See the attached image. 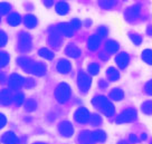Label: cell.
<instances>
[{
  "instance_id": "6da1fadb",
  "label": "cell",
  "mask_w": 152,
  "mask_h": 144,
  "mask_svg": "<svg viewBox=\"0 0 152 144\" xmlns=\"http://www.w3.org/2000/svg\"><path fill=\"white\" fill-rule=\"evenodd\" d=\"M93 103H94L95 105L99 106L100 110L102 111L104 114H106V115H112V114H113V112H114L113 105H112L105 97H103V96H99V97L94 98Z\"/></svg>"
},
{
  "instance_id": "7a4b0ae2",
  "label": "cell",
  "mask_w": 152,
  "mask_h": 144,
  "mask_svg": "<svg viewBox=\"0 0 152 144\" xmlns=\"http://www.w3.org/2000/svg\"><path fill=\"white\" fill-rule=\"evenodd\" d=\"M55 96H56V98L59 102H62V103L66 102L68 100V97H69V87H68V85L61 84L59 86L57 87L56 92H55Z\"/></svg>"
},
{
  "instance_id": "3957f363",
  "label": "cell",
  "mask_w": 152,
  "mask_h": 144,
  "mask_svg": "<svg viewBox=\"0 0 152 144\" xmlns=\"http://www.w3.org/2000/svg\"><path fill=\"white\" fill-rule=\"evenodd\" d=\"M19 45L24 50H28L30 48V45H31L30 36L28 34H26V33H21L20 37H19Z\"/></svg>"
},
{
  "instance_id": "277c9868",
  "label": "cell",
  "mask_w": 152,
  "mask_h": 144,
  "mask_svg": "<svg viewBox=\"0 0 152 144\" xmlns=\"http://www.w3.org/2000/svg\"><path fill=\"white\" fill-rule=\"evenodd\" d=\"M91 85V79L88 76H86L85 74H80L78 75V86L81 87L82 91L88 89Z\"/></svg>"
},
{
  "instance_id": "5b68a950",
  "label": "cell",
  "mask_w": 152,
  "mask_h": 144,
  "mask_svg": "<svg viewBox=\"0 0 152 144\" xmlns=\"http://www.w3.org/2000/svg\"><path fill=\"white\" fill-rule=\"evenodd\" d=\"M137 117V113L134 110H128L125 111L123 114L120 115V119L118 120V122H130L133 121Z\"/></svg>"
},
{
  "instance_id": "8992f818",
  "label": "cell",
  "mask_w": 152,
  "mask_h": 144,
  "mask_svg": "<svg viewBox=\"0 0 152 144\" xmlns=\"http://www.w3.org/2000/svg\"><path fill=\"white\" fill-rule=\"evenodd\" d=\"M24 78L19 75H12L10 78V86L15 88V89H18L20 87L24 85Z\"/></svg>"
},
{
  "instance_id": "52a82bcc",
  "label": "cell",
  "mask_w": 152,
  "mask_h": 144,
  "mask_svg": "<svg viewBox=\"0 0 152 144\" xmlns=\"http://www.w3.org/2000/svg\"><path fill=\"white\" fill-rule=\"evenodd\" d=\"M57 30L61 33V34L65 35L66 37H71L72 35H73V27L71 26V24H59L58 25V28Z\"/></svg>"
},
{
  "instance_id": "ba28073f",
  "label": "cell",
  "mask_w": 152,
  "mask_h": 144,
  "mask_svg": "<svg viewBox=\"0 0 152 144\" xmlns=\"http://www.w3.org/2000/svg\"><path fill=\"white\" fill-rule=\"evenodd\" d=\"M88 116H90V114H88V112H87L86 108H80L75 113L76 121H78L81 123H84V122H86V121L88 120Z\"/></svg>"
},
{
  "instance_id": "9c48e42d",
  "label": "cell",
  "mask_w": 152,
  "mask_h": 144,
  "mask_svg": "<svg viewBox=\"0 0 152 144\" xmlns=\"http://www.w3.org/2000/svg\"><path fill=\"white\" fill-rule=\"evenodd\" d=\"M100 36L99 35H93V36H91L90 39H88V48H90L91 50H95V49H97V47L100 46Z\"/></svg>"
},
{
  "instance_id": "30bf717a",
  "label": "cell",
  "mask_w": 152,
  "mask_h": 144,
  "mask_svg": "<svg viewBox=\"0 0 152 144\" xmlns=\"http://www.w3.org/2000/svg\"><path fill=\"white\" fill-rule=\"evenodd\" d=\"M57 69H58V72L63 73V74H66L71 69V64H69V62L65 60V59H62L57 64Z\"/></svg>"
},
{
  "instance_id": "8fae6325",
  "label": "cell",
  "mask_w": 152,
  "mask_h": 144,
  "mask_svg": "<svg viewBox=\"0 0 152 144\" xmlns=\"http://www.w3.org/2000/svg\"><path fill=\"white\" fill-rule=\"evenodd\" d=\"M140 6H132L131 8H129L126 11V17L129 19H134L140 15Z\"/></svg>"
},
{
  "instance_id": "7c38bea8",
  "label": "cell",
  "mask_w": 152,
  "mask_h": 144,
  "mask_svg": "<svg viewBox=\"0 0 152 144\" xmlns=\"http://www.w3.org/2000/svg\"><path fill=\"white\" fill-rule=\"evenodd\" d=\"M24 23L26 27H28V28H35L37 26V19L33 15H27L24 18Z\"/></svg>"
},
{
  "instance_id": "4fadbf2b",
  "label": "cell",
  "mask_w": 152,
  "mask_h": 144,
  "mask_svg": "<svg viewBox=\"0 0 152 144\" xmlns=\"http://www.w3.org/2000/svg\"><path fill=\"white\" fill-rule=\"evenodd\" d=\"M7 21H8V24L10 25V26H18L20 23H21V17L19 16L17 12H14V14H11L8 17V19H7Z\"/></svg>"
},
{
  "instance_id": "5bb4252c",
  "label": "cell",
  "mask_w": 152,
  "mask_h": 144,
  "mask_svg": "<svg viewBox=\"0 0 152 144\" xmlns=\"http://www.w3.org/2000/svg\"><path fill=\"white\" fill-rule=\"evenodd\" d=\"M116 63H118V65L121 68H125L129 63V56L125 53L120 54L119 56L116 57Z\"/></svg>"
},
{
  "instance_id": "9a60e30c",
  "label": "cell",
  "mask_w": 152,
  "mask_h": 144,
  "mask_svg": "<svg viewBox=\"0 0 152 144\" xmlns=\"http://www.w3.org/2000/svg\"><path fill=\"white\" fill-rule=\"evenodd\" d=\"M99 4L103 9H112L116 5V0H99Z\"/></svg>"
},
{
  "instance_id": "2e32d148",
  "label": "cell",
  "mask_w": 152,
  "mask_h": 144,
  "mask_svg": "<svg viewBox=\"0 0 152 144\" xmlns=\"http://www.w3.org/2000/svg\"><path fill=\"white\" fill-rule=\"evenodd\" d=\"M69 10V7L66 2H58L56 5V12L59 15H66Z\"/></svg>"
},
{
  "instance_id": "e0dca14e",
  "label": "cell",
  "mask_w": 152,
  "mask_h": 144,
  "mask_svg": "<svg viewBox=\"0 0 152 144\" xmlns=\"http://www.w3.org/2000/svg\"><path fill=\"white\" fill-rule=\"evenodd\" d=\"M66 54L68 55V56H71V57H78L80 56V54H81V52H80V49L77 47H75V46H73V45H71V46H68V47L66 48Z\"/></svg>"
},
{
  "instance_id": "ac0fdd59",
  "label": "cell",
  "mask_w": 152,
  "mask_h": 144,
  "mask_svg": "<svg viewBox=\"0 0 152 144\" xmlns=\"http://www.w3.org/2000/svg\"><path fill=\"white\" fill-rule=\"evenodd\" d=\"M31 71H33L34 74L40 76V75H44L46 73V67L44 65H42V64H35L33 66V68H31Z\"/></svg>"
},
{
  "instance_id": "d6986e66",
  "label": "cell",
  "mask_w": 152,
  "mask_h": 144,
  "mask_svg": "<svg viewBox=\"0 0 152 144\" xmlns=\"http://www.w3.org/2000/svg\"><path fill=\"white\" fill-rule=\"evenodd\" d=\"M118 49H119V45H118V43L113 41V40H110L109 43L106 44V50L109 53H115Z\"/></svg>"
},
{
  "instance_id": "ffe728a7",
  "label": "cell",
  "mask_w": 152,
  "mask_h": 144,
  "mask_svg": "<svg viewBox=\"0 0 152 144\" xmlns=\"http://www.w3.org/2000/svg\"><path fill=\"white\" fill-rule=\"evenodd\" d=\"M107 76L111 81H116V79H119V73L115 68L111 67L107 69Z\"/></svg>"
},
{
  "instance_id": "44dd1931",
  "label": "cell",
  "mask_w": 152,
  "mask_h": 144,
  "mask_svg": "<svg viewBox=\"0 0 152 144\" xmlns=\"http://www.w3.org/2000/svg\"><path fill=\"white\" fill-rule=\"evenodd\" d=\"M1 98H2V104H6V105H8L11 103V96H10V93L9 91H4L2 92V94H1Z\"/></svg>"
},
{
  "instance_id": "7402d4cb",
  "label": "cell",
  "mask_w": 152,
  "mask_h": 144,
  "mask_svg": "<svg viewBox=\"0 0 152 144\" xmlns=\"http://www.w3.org/2000/svg\"><path fill=\"white\" fill-rule=\"evenodd\" d=\"M111 97L115 100V101H120V100H122L123 98V92L121 91V89H113V92L111 93Z\"/></svg>"
},
{
  "instance_id": "603a6c76",
  "label": "cell",
  "mask_w": 152,
  "mask_h": 144,
  "mask_svg": "<svg viewBox=\"0 0 152 144\" xmlns=\"http://www.w3.org/2000/svg\"><path fill=\"white\" fill-rule=\"evenodd\" d=\"M39 55H40L42 57L46 58V59H53V57H54V55H53L52 52L48 50V49H46V48L40 49V50H39Z\"/></svg>"
},
{
  "instance_id": "cb8c5ba5",
  "label": "cell",
  "mask_w": 152,
  "mask_h": 144,
  "mask_svg": "<svg viewBox=\"0 0 152 144\" xmlns=\"http://www.w3.org/2000/svg\"><path fill=\"white\" fill-rule=\"evenodd\" d=\"M142 57L144 59V62L152 65V50H144L142 54Z\"/></svg>"
},
{
  "instance_id": "d4e9b609",
  "label": "cell",
  "mask_w": 152,
  "mask_h": 144,
  "mask_svg": "<svg viewBox=\"0 0 152 144\" xmlns=\"http://www.w3.org/2000/svg\"><path fill=\"white\" fill-rule=\"evenodd\" d=\"M142 110L147 114H152V102H147L142 106Z\"/></svg>"
},
{
  "instance_id": "484cf974",
  "label": "cell",
  "mask_w": 152,
  "mask_h": 144,
  "mask_svg": "<svg viewBox=\"0 0 152 144\" xmlns=\"http://www.w3.org/2000/svg\"><path fill=\"white\" fill-rule=\"evenodd\" d=\"M0 10H1V15L4 16V15H6L7 12H9L10 5L9 4H7V2H1V5H0Z\"/></svg>"
},
{
  "instance_id": "4316f807",
  "label": "cell",
  "mask_w": 152,
  "mask_h": 144,
  "mask_svg": "<svg viewBox=\"0 0 152 144\" xmlns=\"http://www.w3.org/2000/svg\"><path fill=\"white\" fill-rule=\"evenodd\" d=\"M100 71V67H99V65H95V64H92L90 65V67H88V72L92 74V75H96L97 73Z\"/></svg>"
},
{
  "instance_id": "83f0119b",
  "label": "cell",
  "mask_w": 152,
  "mask_h": 144,
  "mask_svg": "<svg viewBox=\"0 0 152 144\" xmlns=\"http://www.w3.org/2000/svg\"><path fill=\"white\" fill-rule=\"evenodd\" d=\"M130 38H131V40H132L133 43L135 44V45H139V44L141 43V37L139 36V35L137 34H130Z\"/></svg>"
},
{
  "instance_id": "f1b7e54d",
  "label": "cell",
  "mask_w": 152,
  "mask_h": 144,
  "mask_svg": "<svg viewBox=\"0 0 152 144\" xmlns=\"http://www.w3.org/2000/svg\"><path fill=\"white\" fill-rule=\"evenodd\" d=\"M71 26L73 27V29H80L81 28V21L78 19H73L71 21Z\"/></svg>"
},
{
  "instance_id": "f546056e",
  "label": "cell",
  "mask_w": 152,
  "mask_h": 144,
  "mask_svg": "<svg viewBox=\"0 0 152 144\" xmlns=\"http://www.w3.org/2000/svg\"><path fill=\"white\" fill-rule=\"evenodd\" d=\"M8 60H9V57H8V55H7V54L6 53L1 54V65H2V66L7 65Z\"/></svg>"
},
{
  "instance_id": "4dcf8cb0",
  "label": "cell",
  "mask_w": 152,
  "mask_h": 144,
  "mask_svg": "<svg viewBox=\"0 0 152 144\" xmlns=\"http://www.w3.org/2000/svg\"><path fill=\"white\" fill-rule=\"evenodd\" d=\"M0 36H1V37H0V39H1L0 45H1V46H5L6 43H7V36H6V34L4 33V31H1V33H0Z\"/></svg>"
},
{
  "instance_id": "1f68e13d",
  "label": "cell",
  "mask_w": 152,
  "mask_h": 144,
  "mask_svg": "<svg viewBox=\"0 0 152 144\" xmlns=\"http://www.w3.org/2000/svg\"><path fill=\"white\" fill-rule=\"evenodd\" d=\"M106 34H107L106 28H105V27H100V29H99V36L104 37V36H106Z\"/></svg>"
},
{
  "instance_id": "d6a6232c",
  "label": "cell",
  "mask_w": 152,
  "mask_h": 144,
  "mask_svg": "<svg viewBox=\"0 0 152 144\" xmlns=\"http://www.w3.org/2000/svg\"><path fill=\"white\" fill-rule=\"evenodd\" d=\"M145 91H147L148 94L152 95V81L151 82H149L147 85H145Z\"/></svg>"
},
{
  "instance_id": "836d02e7",
  "label": "cell",
  "mask_w": 152,
  "mask_h": 144,
  "mask_svg": "<svg viewBox=\"0 0 152 144\" xmlns=\"http://www.w3.org/2000/svg\"><path fill=\"white\" fill-rule=\"evenodd\" d=\"M23 102H24V95H21V94H18V95L16 96V103H17L18 105H20Z\"/></svg>"
},
{
  "instance_id": "e575fe53",
  "label": "cell",
  "mask_w": 152,
  "mask_h": 144,
  "mask_svg": "<svg viewBox=\"0 0 152 144\" xmlns=\"http://www.w3.org/2000/svg\"><path fill=\"white\" fill-rule=\"evenodd\" d=\"M35 106H36V104H35L33 101H30V102H28V103H27L26 108H27V111H30V110H34V108H35Z\"/></svg>"
},
{
  "instance_id": "d590c367",
  "label": "cell",
  "mask_w": 152,
  "mask_h": 144,
  "mask_svg": "<svg viewBox=\"0 0 152 144\" xmlns=\"http://www.w3.org/2000/svg\"><path fill=\"white\" fill-rule=\"evenodd\" d=\"M43 2H44V5L46 6V7H52L53 5V0H43Z\"/></svg>"
},
{
  "instance_id": "8d00e7d4",
  "label": "cell",
  "mask_w": 152,
  "mask_h": 144,
  "mask_svg": "<svg viewBox=\"0 0 152 144\" xmlns=\"http://www.w3.org/2000/svg\"><path fill=\"white\" fill-rule=\"evenodd\" d=\"M148 34H149V35H152V27H150V28L148 29Z\"/></svg>"
}]
</instances>
